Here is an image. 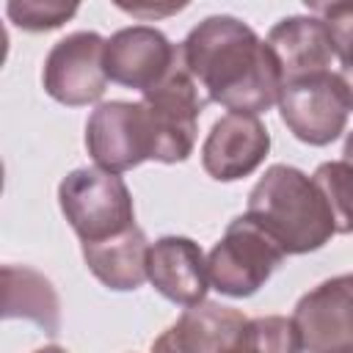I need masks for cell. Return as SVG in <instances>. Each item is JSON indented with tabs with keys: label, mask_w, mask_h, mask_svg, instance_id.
<instances>
[{
	"label": "cell",
	"mask_w": 353,
	"mask_h": 353,
	"mask_svg": "<svg viewBox=\"0 0 353 353\" xmlns=\"http://www.w3.org/2000/svg\"><path fill=\"white\" fill-rule=\"evenodd\" d=\"M182 61L204 91L229 113L256 116L279 102L281 69L268 41L234 17H210L185 39Z\"/></svg>",
	"instance_id": "1"
},
{
	"label": "cell",
	"mask_w": 353,
	"mask_h": 353,
	"mask_svg": "<svg viewBox=\"0 0 353 353\" xmlns=\"http://www.w3.org/2000/svg\"><path fill=\"white\" fill-rule=\"evenodd\" d=\"M248 218H254L284 254L317 251L336 234L334 218L314 179L292 165H270L248 196Z\"/></svg>",
	"instance_id": "2"
},
{
	"label": "cell",
	"mask_w": 353,
	"mask_h": 353,
	"mask_svg": "<svg viewBox=\"0 0 353 353\" xmlns=\"http://www.w3.org/2000/svg\"><path fill=\"white\" fill-rule=\"evenodd\" d=\"M58 201L83 243H102L135 226L124 179L105 168H77L58 185Z\"/></svg>",
	"instance_id": "3"
},
{
	"label": "cell",
	"mask_w": 353,
	"mask_h": 353,
	"mask_svg": "<svg viewBox=\"0 0 353 353\" xmlns=\"http://www.w3.org/2000/svg\"><path fill=\"white\" fill-rule=\"evenodd\" d=\"M204 102L207 99L201 97V88L182 61V50H176L171 72L141 99L152 130V160L182 163L193 152L196 121Z\"/></svg>",
	"instance_id": "4"
},
{
	"label": "cell",
	"mask_w": 353,
	"mask_h": 353,
	"mask_svg": "<svg viewBox=\"0 0 353 353\" xmlns=\"http://www.w3.org/2000/svg\"><path fill=\"white\" fill-rule=\"evenodd\" d=\"M284 248L248 215L234 218L207 256L210 281L232 298L254 295L281 265Z\"/></svg>",
	"instance_id": "5"
},
{
	"label": "cell",
	"mask_w": 353,
	"mask_h": 353,
	"mask_svg": "<svg viewBox=\"0 0 353 353\" xmlns=\"http://www.w3.org/2000/svg\"><path fill=\"white\" fill-rule=\"evenodd\" d=\"M279 110L295 138L323 146L345 130L350 102L339 72H317L287 80L279 94Z\"/></svg>",
	"instance_id": "6"
},
{
	"label": "cell",
	"mask_w": 353,
	"mask_h": 353,
	"mask_svg": "<svg viewBox=\"0 0 353 353\" xmlns=\"http://www.w3.org/2000/svg\"><path fill=\"white\" fill-rule=\"evenodd\" d=\"M85 146L105 171H127L152 160V130L141 102H105L85 124Z\"/></svg>",
	"instance_id": "7"
},
{
	"label": "cell",
	"mask_w": 353,
	"mask_h": 353,
	"mask_svg": "<svg viewBox=\"0 0 353 353\" xmlns=\"http://www.w3.org/2000/svg\"><path fill=\"white\" fill-rule=\"evenodd\" d=\"M105 41L97 33H72L61 39L44 61V88L63 105L97 102L105 91Z\"/></svg>",
	"instance_id": "8"
},
{
	"label": "cell",
	"mask_w": 353,
	"mask_h": 353,
	"mask_svg": "<svg viewBox=\"0 0 353 353\" xmlns=\"http://www.w3.org/2000/svg\"><path fill=\"white\" fill-rule=\"evenodd\" d=\"M303 350L350 353L353 350V273L336 276L306 292L292 314Z\"/></svg>",
	"instance_id": "9"
},
{
	"label": "cell",
	"mask_w": 353,
	"mask_h": 353,
	"mask_svg": "<svg viewBox=\"0 0 353 353\" xmlns=\"http://www.w3.org/2000/svg\"><path fill=\"white\" fill-rule=\"evenodd\" d=\"M176 50L154 28H124L105 41V72L110 80L146 94L171 72Z\"/></svg>",
	"instance_id": "10"
},
{
	"label": "cell",
	"mask_w": 353,
	"mask_h": 353,
	"mask_svg": "<svg viewBox=\"0 0 353 353\" xmlns=\"http://www.w3.org/2000/svg\"><path fill=\"white\" fill-rule=\"evenodd\" d=\"M270 135L256 116L226 113L218 119L201 146L204 171L218 182L248 176L268 154Z\"/></svg>",
	"instance_id": "11"
},
{
	"label": "cell",
	"mask_w": 353,
	"mask_h": 353,
	"mask_svg": "<svg viewBox=\"0 0 353 353\" xmlns=\"http://www.w3.org/2000/svg\"><path fill=\"white\" fill-rule=\"evenodd\" d=\"M248 320L221 303H199L182 312V317L163 331L152 353H226L245 339Z\"/></svg>",
	"instance_id": "12"
},
{
	"label": "cell",
	"mask_w": 353,
	"mask_h": 353,
	"mask_svg": "<svg viewBox=\"0 0 353 353\" xmlns=\"http://www.w3.org/2000/svg\"><path fill=\"white\" fill-rule=\"evenodd\" d=\"M149 281L168 301L190 309L204 303L210 270L201 248L188 237H163L149 248Z\"/></svg>",
	"instance_id": "13"
},
{
	"label": "cell",
	"mask_w": 353,
	"mask_h": 353,
	"mask_svg": "<svg viewBox=\"0 0 353 353\" xmlns=\"http://www.w3.org/2000/svg\"><path fill=\"white\" fill-rule=\"evenodd\" d=\"M268 47L279 61L281 80H298L306 74L328 72L336 58L334 41L323 19L317 17H290L273 25L268 33ZM281 83V85H284Z\"/></svg>",
	"instance_id": "14"
},
{
	"label": "cell",
	"mask_w": 353,
	"mask_h": 353,
	"mask_svg": "<svg viewBox=\"0 0 353 353\" xmlns=\"http://www.w3.org/2000/svg\"><path fill=\"white\" fill-rule=\"evenodd\" d=\"M149 243L138 226L102 243H83L88 270L108 290H138L149 279Z\"/></svg>",
	"instance_id": "15"
},
{
	"label": "cell",
	"mask_w": 353,
	"mask_h": 353,
	"mask_svg": "<svg viewBox=\"0 0 353 353\" xmlns=\"http://www.w3.org/2000/svg\"><path fill=\"white\" fill-rule=\"evenodd\" d=\"M3 317H25L41 325L47 334H58L61 306L52 284L30 268L6 265L3 268Z\"/></svg>",
	"instance_id": "16"
},
{
	"label": "cell",
	"mask_w": 353,
	"mask_h": 353,
	"mask_svg": "<svg viewBox=\"0 0 353 353\" xmlns=\"http://www.w3.org/2000/svg\"><path fill=\"white\" fill-rule=\"evenodd\" d=\"M314 185L325 199V207L334 218V229L339 234L353 232V168L345 160L323 163L314 171Z\"/></svg>",
	"instance_id": "17"
},
{
	"label": "cell",
	"mask_w": 353,
	"mask_h": 353,
	"mask_svg": "<svg viewBox=\"0 0 353 353\" xmlns=\"http://www.w3.org/2000/svg\"><path fill=\"white\" fill-rule=\"evenodd\" d=\"M309 8L317 19H323V25L331 33L334 52L342 63L339 77H342V85L347 91V102L353 110V3H314Z\"/></svg>",
	"instance_id": "18"
},
{
	"label": "cell",
	"mask_w": 353,
	"mask_h": 353,
	"mask_svg": "<svg viewBox=\"0 0 353 353\" xmlns=\"http://www.w3.org/2000/svg\"><path fill=\"white\" fill-rule=\"evenodd\" d=\"M248 345L256 353H301V331L290 317H256L248 320Z\"/></svg>",
	"instance_id": "19"
},
{
	"label": "cell",
	"mask_w": 353,
	"mask_h": 353,
	"mask_svg": "<svg viewBox=\"0 0 353 353\" xmlns=\"http://www.w3.org/2000/svg\"><path fill=\"white\" fill-rule=\"evenodd\" d=\"M74 11H77V3H41V0L8 3V17L25 30H52L63 25Z\"/></svg>",
	"instance_id": "20"
},
{
	"label": "cell",
	"mask_w": 353,
	"mask_h": 353,
	"mask_svg": "<svg viewBox=\"0 0 353 353\" xmlns=\"http://www.w3.org/2000/svg\"><path fill=\"white\" fill-rule=\"evenodd\" d=\"M345 163L353 168V132H350L347 141H345Z\"/></svg>",
	"instance_id": "21"
},
{
	"label": "cell",
	"mask_w": 353,
	"mask_h": 353,
	"mask_svg": "<svg viewBox=\"0 0 353 353\" xmlns=\"http://www.w3.org/2000/svg\"><path fill=\"white\" fill-rule=\"evenodd\" d=\"M245 334H248V331H245ZM226 353H256V350L248 345V339H243L237 347H232V350H226Z\"/></svg>",
	"instance_id": "22"
},
{
	"label": "cell",
	"mask_w": 353,
	"mask_h": 353,
	"mask_svg": "<svg viewBox=\"0 0 353 353\" xmlns=\"http://www.w3.org/2000/svg\"><path fill=\"white\" fill-rule=\"evenodd\" d=\"M36 353H66L63 347H41V350H36Z\"/></svg>",
	"instance_id": "23"
},
{
	"label": "cell",
	"mask_w": 353,
	"mask_h": 353,
	"mask_svg": "<svg viewBox=\"0 0 353 353\" xmlns=\"http://www.w3.org/2000/svg\"><path fill=\"white\" fill-rule=\"evenodd\" d=\"M350 353H353V350H350Z\"/></svg>",
	"instance_id": "24"
}]
</instances>
